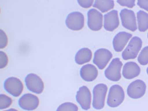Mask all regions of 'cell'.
Returning a JSON list of instances; mask_svg holds the SVG:
<instances>
[{
	"instance_id": "6da1fadb",
	"label": "cell",
	"mask_w": 148,
	"mask_h": 111,
	"mask_svg": "<svg viewBox=\"0 0 148 111\" xmlns=\"http://www.w3.org/2000/svg\"><path fill=\"white\" fill-rule=\"evenodd\" d=\"M125 98V92L122 87L118 84L112 86L109 89L107 104L111 108H115L122 104Z\"/></svg>"
},
{
	"instance_id": "7a4b0ae2",
	"label": "cell",
	"mask_w": 148,
	"mask_h": 111,
	"mask_svg": "<svg viewBox=\"0 0 148 111\" xmlns=\"http://www.w3.org/2000/svg\"><path fill=\"white\" fill-rule=\"evenodd\" d=\"M108 89V86L104 83L97 84L94 87L92 104L94 109L99 110L104 108Z\"/></svg>"
},
{
	"instance_id": "3957f363",
	"label": "cell",
	"mask_w": 148,
	"mask_h": 111,
	"mask_svg": "<svg viewBox=\"0 0 148 111\" xmlns=\"http://www.w3.org/2000/svg\"><path fill=\"white\" fill-rule=\"evenodd\" d=\"M143 41L140 37L134 36L130 40L129 44L122 52V58L124 60L135 59L138 56L142 47Z\"/></svg>"
},
{
	"instance_id": "277c9868",
	"label": "cell",
	"mask_w": 148,
	"mask_h": 111,
	"mask_svg": "<svg viewBox=\"0 0 148 111\" xmlns=\"http://www.w3.org/2000/svg\"><path fill=\"white\" fill-rule=\"evenodd\" d=\"M123 63L119 58L114 59L105 69L104 74L106 78L113 82H118L121 79V69Z\"/></svg>"
},
{
	"instance_id": "5b68a950",
	"label": "cell",
	"mask_w": 148,
	"mask_h": 111,
	"mask_svg": "<svg viewBox=\"0 0 148 111\" xmlns=\"http://www.w3.org/2000/svg\"><path fill=\"white\" fill-rule=\"evenodd\" d=\"M123 26L127 30L134 32L138 29L136 18L133 10L124 8L120 12Z\"/></svg>"
},
{
	"instance_id": "8992f818",
	"label": "cell",
	"mask_w": 148,
	"mask_h": 111,
	"mask_svg": "<svg viewBox=\"0 0 148 111\" xmlns=\"http://www.w3.org/2000/svg\"><path fill=\"white\" fill-rule=\"evenodd\" d=\"M3 87L6 92L15 97L20 96L23 89L21 81L15 77L8 78L3 83Z\"/></svg>"
},
{
	"instance_id": "52a82bcc",
	"label": "cell",
	"mask_w": 148,
	"mask_h": 111,
	"mask_svg": "<svg viewBox=\"0 0 148 111\" xmlns=\"http://www.w3.org/2000/svg\"><path fill=\"white\" fill-rule=\"evenodd\" d=\"M26 86L31 92L41 94L44 89V84L42 79L37 74H29L26 76L25 79Z\"/></svg>"
},
{
	"instance_id": "ba28073f",
	"label": "cell",
	"mask_w": 148,
	"mask_h": 111,
	"mask_svg": "<svg viewBox=\"0 0 148 111\" xmlns=\"http://www.w3.org/2000/svg\"><path fill=\"white\" fill-rule=\"evenodd\" d=\"M147 89L145 83L140 80L132 82L127 88L128 96L133 99H139L144 96Z\"/></svg>"
},
{
	"instance_id": "9c48e42d",
	"label": "cell",
	"mask_w": 148,
	"mask_h": 111,
	"mask_svg": "<svg viewBox=\"0 0 148 111\" xmlns=\"http://www.w3.org/2000/svg\"><path fill=\"white\" fill-rule=\"evenodd\" d=\"M84 16L82 12L74 11L67 16L65 23L69 29L74 31H79L84 27Z\"/></svg>"
},
{
	"instance_id": "30bf717a",
	"label": "cell",
	"mask_w": 148,
	"mask_h": 111,
	"mask_svg": "<svg viewBox=\"0 0 148 111\" xmlns=\"http://www.w3.org/2000/svg\"><path fill=\"white\" fill-rule=\"evenodd\" d=\"M103 24V15L95 8L88 12V26L90 30L97 31L101 29Z\"/></svg>"
},
{
	"instance_id": "8fae6325",
	"label": "cell",
	"mask_w": 148,
	"mask_h": 111,
	"mask_svg": "<svg viewBox=\"0 0 148 111\" xmlns=\"http://www.w3.org/2000/svg\"><path fill=\"white\" fill-rule=\"evenodd\" d=\"M112 57V54L106 48H100L94 53L93 63L100 69H103Z\"/></svg>"
},
{
	"instance_id": "7c38bea8",
	"label": "cell",
	"mask_w": 148,
	"mask_h": 111,
	"mask_svg": "<svg viewBox=\"0 0 148 111\" xmlns=\"http://www.w3.org/2000/svg\"><path fill=\"white\" fill-rule=\"evenodd\" d=\"M39 99L36 96L31 93H26L18 99V105L22 110L33 111L39 105Z\"/></svg>"
},
{
	"instance_id": "4fadbf2b",
	"label": "cell",
	"mask_w": 148,
	"mask_h": 111,
	"mask_svg": "<svg viewBox=\"0 0 148 111\" xmlns=\"http://www.w3.org/2000/svg\"><path fill=\"white\" fill-rule=\"evenodd\" d=\"M76 99L82 110L87 111L90 108L91 94L89 89L86 86H83L80 87L77 92Z\"/></svg>"
},
{
	"instance_id": "5bb4252c",
	"label": "cell",
	"mask_w": 148,
	"mask_h": 111,
	"mask_svg": "<svg viewBox=\"0 0 148 111\" xmlns=\"http://www.w3.org/2000/svg\"><path fill=\"white\" fill-rule=\"evenodd\" d=\"M118 12L113 10L108 12L104 16V27L106 31L112 32L119 26Z\"/></svg>"
},
{
	"instance_id": "9a60e30c",
	"label": "cell",
	"mask_w": 148,
	"mask_h": 111,
	"mask_svg": "<svg viewBox=\"0 0 148 111\" xmlns=\"http://www.w3.org/2000/svg\"><path fill=\"white\" fill-rule=\"evenodd\" d=\"M132 37V35L126 32L118 33L112 40V46L114 50L118 52L122 51Z\"/></svg>"
},
{
	"instance_id": "2e32d148",
	"label": "cell",
	"mask_w": 148,
	"mask_h": 111,
	"mask_svg": "<svg viewBox=\"0 0 148 111\" xmlns=\"http://www.w3.org/2000/svg\"><path fill=\"white\" fill-rule=\"evenodd\" d=\"M141 69L135 62H126L123 68V76L127 80H132L140 74Z\"/></svg>"
},
{
	"instance_id": "e0dca14e",
	"label": "cell",
	"mask_w": 148,
	"mask_h": 111,
	"mask_svg": "<svg viewBox=\"0 0 148 111\" xmlns=\"http://www.w3.org/2000/svg\"><path fill=\"white\" fill-rule=\"evenodd\" d=\"M80 74L82 79L85 81L92 82L97 78L98 71L93 65L86 64L81 68Z\"/></svg>"
},
{
	"instance_id": "ac0fdd59",
	"label": "cell",
	"mask_w": 148,
	"mask_h": 111,
	"mask_svg": "<svg viewBox=\"0 0 148 111\" xmlns=\"http://www.w3.org/2000/svg\"><path fill=\"white\" fill-rule=\"evenodd\" d=\"M92 58V52L88 48H82L76 53L75 60L77 64L83 65L89 62Z\"/></svg>"
},
{
	"instance_id": "d6986e66",
	"label": "cell",
	"mask_w": 148,
	"mask_h": 111,
	"mask_svg": "<svg viewBox=\"0 0 148 111\" xmlns=\"http://www.w3.org/2000/svg\"><path fill=\"white\" fill-rule=\"evenodd\" d=\"M138 27L141 32L148 30V14L143 10L139 11L136 14Z\"/></svg>"
},
{
	"instance_id": "ffe728a7",
	"label": "cell",
	"mask_w": 148,
	"mask_h": 111,
	"mask_svg": "<svg viewBox=\"0 0 148 111\" xmlns=\"http://www.w3.org/2000/svg\"><path fill=\"white\" fill-rule=\"evenodd\" d=\"M92 6L104 13L113 9L114 7V1L112 0H96Z\"/></svg>"
},
{
	"instance_id": "44dd1931",
	"label": "cell",
	"mask_w": 148,
	"mask_h": 111,
	"mask_svg": "<svg viewBox=\"0 0 148 111\" xmlns=\"http://www.w3.org/2000/svg\"><path fill=\"white\" fill-rule=\"evenodd\" d=\"M138 61L141 65L145 66L148 64V46L144 47L138 57Z\"/></svg>"
},
{
	"instance_id": "7402d4cb",
	"label": "cell",
	"mask_w": 148,
	"mask_h": 111,
	"mask_svg": "<svg viewBox=\"0 0 148 111\" xmlns=\"http://www.w3.org/2000/svg\"><path fill=\"white\" fill-rule=\"evenodd\" d=\"M12 103V100L10 97L4 94L0 95V109L3 110L8 108Z\"/></svg>"
},
{
	"instance_id": "603a6c76",
	"label": "cell",
	"mask_w": 148,
	"mask_h": 111,
	"mask_svg": "<svg viewBox=\"0 0 148 111\" xmlns=\"http://www.w3.org/2000/svg\"><path fill=\"white\" fill-rule=\"evenodd\" d=\"M78 107L75 104L65 102L60 105L56 111H77Z\"/></svg>"
},
{
	"instance_id": "cb8c5ba5",
	"label": "cell",
	"mask_w": 148,
	"mask_h": 111,
	"mask_svg": "<svg viewBox=\"0 0 148 111\" xmlns=\"http://www.w3.org/2000/svg\"><path fill=\"white\" fill-rule=\"evenodd\" d=\"M0 37H1L0 48L2 49L7 46L8 42V36L6 33L2 30H0Z\"/></svg>"
},
{
	"instance_id": "d4e9b609",
	"label": "cell",
	"mask_w": 148,
	"mask_h": 111,
	"mask_svg": "<svg viewBox=\"0 0 148 111\" xmlns=\"http://www.w3.org/2000/svg\"><path fill=\"white\" fill-rule=\"evenodd\" d=\"M8 63V57L6 54L3 52L0 51V68L2 69L7 66Z\"/></svg>"
},
{
	"instance_id": "484cf974",
	"label": "cell",
	"mask_w": 148,
	"mask_h": 111,
	"mask_svg": "<svg viewBox=\"0 0 148 111\" xmlns=\"http://www.w3.org/2000/svg\"><path fill=\"white\" fill-rule=\"evenodd\" d=\"M117 2L122 6L133 8L135 6V0H117Z\"/></svg>"
},
{
	"instance_id": "4316f807",
	"label": "cell",
	"mask_w": 148,
	"mask_h": 111,
	"mask_svg": "<svg viewBox=\"0 0 148 111\" xmlns=\"http://www.w3.org/2000/svg\"><path fill=\"white\" fill-rule=\"evenodd\" d=\"M77 2L80 6L84 8L90 7L94 2L93 0H77Z\"/></svg>"
},
{
	"instance_id": "83f0119b",
	"label": "cell",
	"mask_w": 148,
	"mask_h": 111,
	"mask_svg": "<svg viewBox=\"0 0 148 111\" xmlns=\"http://www.w3.org/2000/svg\"><path fill=\"white\" fill-rule=\"evenodd\" d=\"M137 5L140 7L148 11V0H138Z\"/></svg>"
},
{
	"instance_id": "f1b7e54d",
	"label": "cell",
	"mask_w": 148,
	"mask_h": 111,
	"mask_svg": "<svg viewBox=\"0 0 148 111\" xmlns=\"http://www.w3.org/2000/svg\"><path fill=\"white\" fill-rule=\"evenodd\" d=\"M17 111V110H15L14 108H10V109H8V110H6V111Z\"/></svg>"
},
{
	"instance_id": "f546056e",
	"label": "cell",
	"mask_w": 148,
	"mask_h": 111,
	"mask_svg": "<svg viewBox=\"0 0 148 111\" xmlns=\"http://www.w3.org/2000/svg\"><path fill=\"white\" fill-rule=\"evenodd\" d=\"M147 74L148 75V67H147Z\"/></svg>"
},
{
	"instance_id": "4dcf8cb0",
	"label": "cell",
	"mask_w": 148,
	"mask_h": 111,
	"mask_svg": "<svg viewBox=\"0 0 148 111\" xmlns=\"http://www.w3.org/2000/svg\"></svg>"
}]
</instances>
